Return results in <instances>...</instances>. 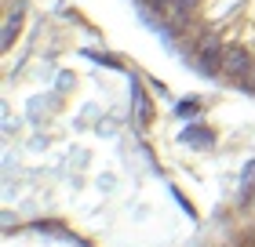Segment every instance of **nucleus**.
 Wrapping results in <instances>:
<instances>
[{"instance_id":"obj_3","label":"nucleus","mask_w":255,"mask_h":247,"mask_svg":"<svg viewBox=\"0 0 255 247\" xmlns=\"http://www.w3.org/2000/svg\"><path fill=\"white\" fill-rule=\"evenodd\" d=\"M18 22H22V11H11V18H7V26H4V48H11V44H15Z\"/></svg>"},{"instance_id":"obj_5","label":"nucleus","mask_w":255,"mask_h":247,"mask_svg":"<svg viewBox=\"0 0 255 247\" xmlns=\"http://www.w3.org/2000/svg\"><path fill=\"white\" fill-rule=\"evenodd\" d=\"M138 120H149V102L138 98Z\"/></svg>"},{"instance_id":"obj_1","label":"nucleus","mask_w":255,"mask_h":247,"mask_svg":"<svg viewBox=\"0 0 255 247\" xmlns=\"http://www.w3.org/2000/svg\"><path fill=\"white\" fill-rule=\"evenodd\" d=\"M255 69V62H252V55L245 51V48H237V44H230V48L223 51V73L226 77H234V80H245L248 73Z\"/></svg>"},{"instance_id":"obj_2","label":"nucleus","mask_w":255,"mask_h":247,"mask_svg":"<svg viewBox=\"0 0 255 247\" xmlns=\"http://www.w3.org/2000/svg\"><path fill=\"white\" fill-rule=\"evenodd\" d=\"M223 51L226 48H219L215 37L204 40V48H201V69H204V73H219V69H223Z\"/></svg>"},{"instance_id":"obj_6","label":"nucleus","mask_w":255,"mask_h":247,"mask_svg":"<svg viewBox=\"0 0 255 247\" xmlns=\"http://www.w3.org/2000/svg\"><path fill=\"white\" fill-rule=\"evenodd\" d=\"M241 84H245V87H255V69H252V73H248L245 80H241Z\"/></svg>"},{"instance_id":"obj_4","label":"nucleus","mask_w":255,"mask_h":247,"mask_svg":"<svg viewBox=\"0 0 255 247\" xmlns=\"http://www.w3.org/2000/svg\"><path fill=\"white\" fill-rule=\"evenodd\" d=\"M193 7H197V0H171V7H168V11L175 15V22H182V18H186Z\"/></svg>"}]
</instances>
